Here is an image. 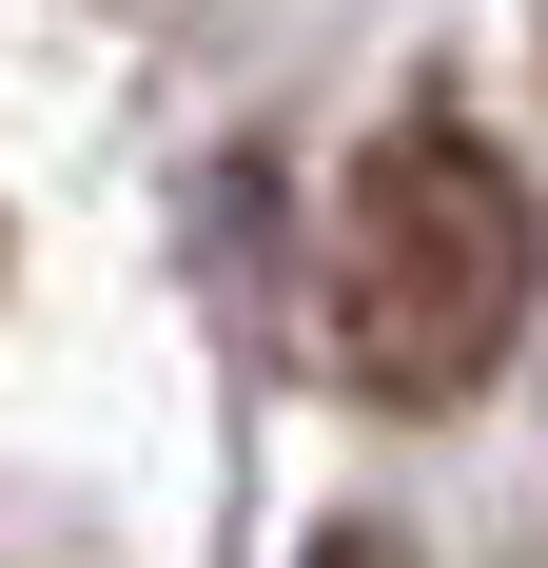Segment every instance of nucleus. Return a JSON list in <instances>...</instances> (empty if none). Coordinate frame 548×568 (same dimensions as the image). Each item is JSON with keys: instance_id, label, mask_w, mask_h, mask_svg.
Listing matches in <instances>:
<instances>
[{"instance_id": "obj_1", "label": "nucleus", "mask_w": 548, "mask_h": 568, "mask_svg": "<svg viewBox=\"0 0 548 568\" xmlns=\"http://www.w3.org/2000/svg\"><path fill=\"white\" fill-rule=\"evenodd\" d=\"M509 314H529V196L470 118H392L353 158V235H333V334H353V393L450 412L490 393Z\"/></svg>"}, {"instance_id": "obj_2", "label": "nucleus", "mask_w": 548, "mask_h": 568, "mask_svg": "<svg viewBox=\"0 0 548 568\" xmlns=\"http://www.w3.org/2000/svg\"><path fill=\"white\" fill-rule=\"evenodd\" d=\"M314 568H412V549H314Z\"/></svg>"}]
</instances>
